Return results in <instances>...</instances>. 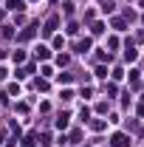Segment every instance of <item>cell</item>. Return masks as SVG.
Instances as JSON below:
<instances>
[{
  "label": "cell",
  "instance_id": "1",
  "mask_svg": "<svg viewBox=\"0 0 144 147\" xmlns=\"http://www.w3.org/2000/svg\"><path fill=\"white\" fill-rule=\"evenodd\" d=\"M51 54V51H48V48H45V45H37V57H40V59H45V57Z\"/></svg>",
  "mask_w": 144,
  "mask_h": 147
},
{
  "label": "cell",
  "instance_id": "2",
  "mask_svg": "<svg viewBox=\"0 0 144 147\" xmlns=\"http://www.w3.org/2000/svg\"><path fill=\"white\" fill-rule=\"evenodd\" d=\"M57 26H59V20H57V17H51L48 23H45V31H54Z\"/></svg>",
  "mask_w": 144,
  "mask_h": 147
},
{
  "label": "cell",
  "instance_id": "3",
  "mask_svg": "<svg viewBox=\"0 0 144 147\" xmlns=\"http://www.w3.org/2000/svg\"><path fill=\"white\" fill-rule=\"evenodd\" d=\"M136 57H139V54H136V48H133V45H130V48H127V54H124V59H127V62H133V59H136Z\"/></svg>",
  "mask_w": 144,
  "mask_h": 147
},
{
  "label": "cell",
  "instance_id": "4",
  "mask_svg": "<svg viewBox=\"0 0 144 147\" xmlns=\"http://www.w3.org/2000/svg\"><path fill=\"white\" fill-rule=\"evenodd\" d=\"M23 6H26V3H23V0H9V9H17V11H20V9H23Z\"/></svg>",
  "mask_w": 144,
  "mask_h": 147
},
{
  "label": "cell",
  "instance_id": "5",
  "mask_svg": "<svg viewBox=\"0 0 144 147\" xmlns=\"http://www.w3.org/2000/svg\"><path fill=\"white\" fill-rule=\"evenodd\" d=\"M57 127L62 130V127H68V116H62V119H57Z\"/></svg>",
  "mask_w": 144,
  "mask_h": 147
}]
</instances>
